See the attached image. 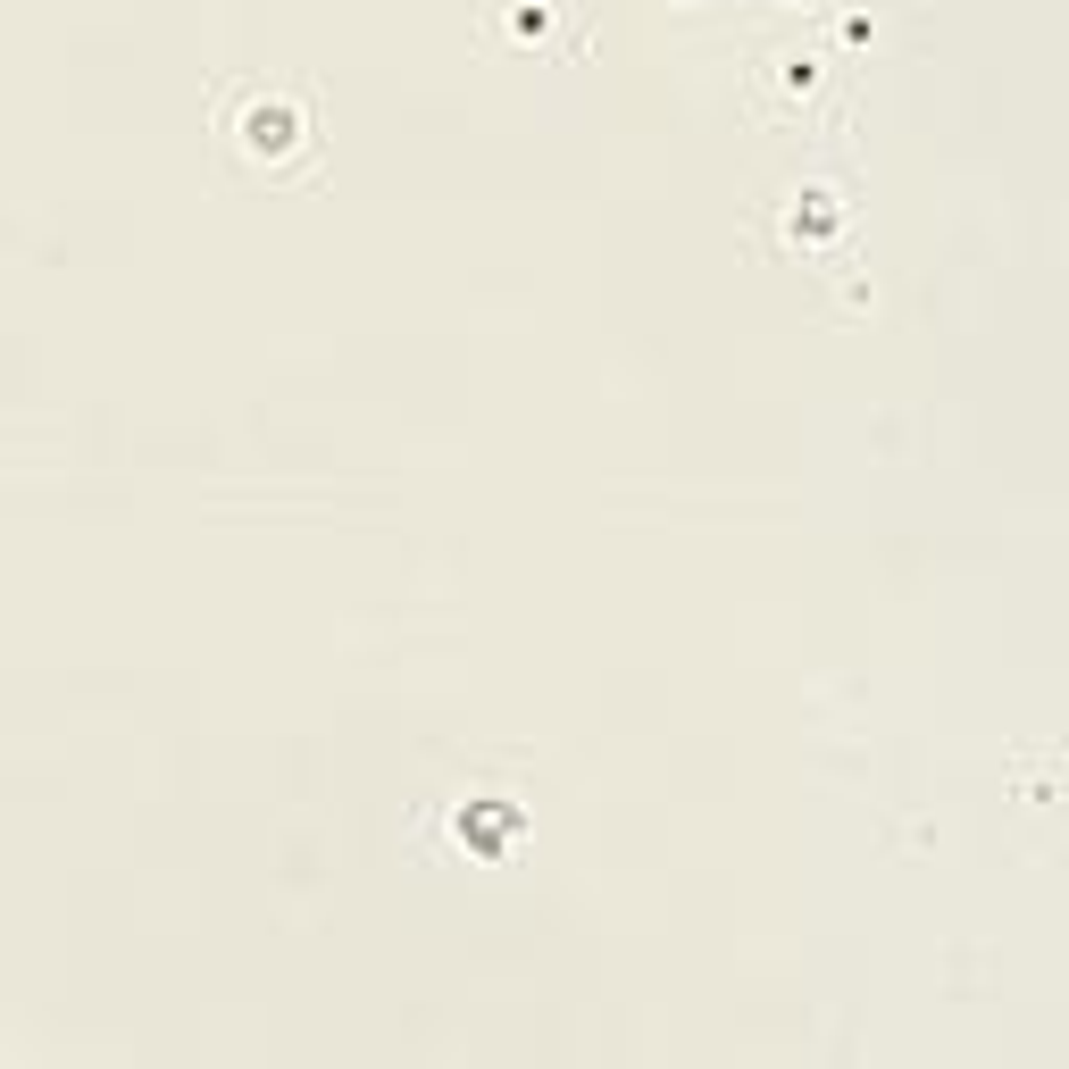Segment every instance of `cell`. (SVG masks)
<instances>
[{"label": "cell", "mask_w": 1069, "mask_h": 1069, "mask_svg": "<svg viewBox=\"0 0 1069 1069\" xmlns=\"http://www.w3.org/2000/svg\"><path fill=\"white\" fill-rule=\"evenodd\" d=\"M284 134H293V126H284V117H276V109H259V117H251V151H276V142H284Z\"/></svg>", "instance_id": "1"}]
</instances>
